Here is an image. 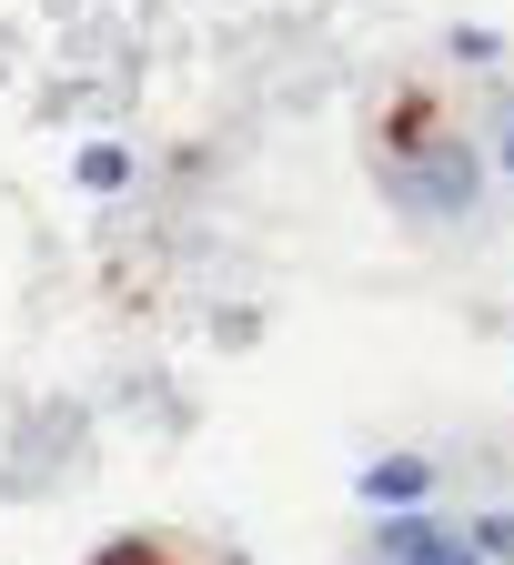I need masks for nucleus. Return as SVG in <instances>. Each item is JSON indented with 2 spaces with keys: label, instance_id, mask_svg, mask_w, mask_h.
Here are the masks:
<instances>
[{
  "label": "nucleus",
  "instance_id": "6",
  "mask_svg": "<svg viewBox=\"0 0 514 565\" xmlns=\"http://www.w3.org/2000/svg\"><path fill=\"white\" fill-rule=\"evenodd\" d=\"M101 565H172V555H162V545H141V535H131V545H111Z\"/></svg>",
  "mask_w": 514,
  "mask_h": 565
},
{
  "label": "nucleus",
  "instance_id": "3",
  "mask_svg": "<svg viewBox=\"0 0 514 565\" xmlns=\"http://www.w3.org/2000/svg\"><path fill=\"white\" fill-rule=\"evenodd\" d=\"M424 141H445V111H433V92H404V102H394V121H384V152H394V162H414Z\"/></svg>",
  "mask_w": 514,
  "mask_h": 565
},
{
  "label": "nucleus",
  "instance_id": "5",
  "mask_svg": "<svg viewBox=\"0 0 514 565\" xmlns=\"http://www.w3.org/2000/svg\"><path fill=\"white\" fill-rule=\"evenodd\" d=\"M131 182V152H121V141H92V152H82V192H121Z\"/></svg>",
  "mask_w": 514,
  "mask_h": 565
},
{
  "label": "nucleus",
  "instance_id": "4",
  "mask_svg": "<svg viewBox=\"0 0 514 565\" xmlns=\"http://www.w3.org/2000/svg\"><path fill=\"white\" fill-rule=\"evenodd\" d=\"M424 484H433L424 455H384L374 475H363V494H374V505H424Z\"/></svg>",
  "mask_w": 514,
  "mask_h": 565
},
{
  "label": "nucleus",
  "instance_id": "2",
  "mask_svg": "<svg viewBox=\"0 0 514 565\" xmlns=\"http://www.w3.org/2000/svg\"><path fill=\"white\" fill-rule=\"evenodd\" d=\"M384 555H394V565H474L433 515H394V525H384Z\"/></svg>",
  "mask_w": 514,
  "mask_h": 565
},
{
  "label": "nucleus",
  "instance_id": "8",
  "mask_svg": "<svg viewBox=\"0 0 514 565\" xmlns=\"http://www.w3.org/2000/svg\"><path fill=\"white\" fill-rule=\"evenodd\" d=\"M504 172H514V131H504Z\"/></svg>",
  "mask_w": 514,
  "mask_h": 565
},
{
  "label": "nucleus",
  "instance_id": "1",
  "mask_svg": "<svg viewBox=\"0 0 514 565\" xmlns=\"http://www.w3.org/2000/svg\"><path fill=\"white\" fill-rule=\"evenodd\" d=\"M394 182H404L424 212H464V202H474V152L445 131V141H424L414 162H394Z\"/></svg>",
  "mask_w": 514,
  "mask_h": 565
},
{
  "label": "nucleus",
  "instance_id": "7",
  "mask_svg": "<svg viewBox=\"0 0 514 565\" xmlns=\"http://www.w3.org/2000/svg\"><path fill=\"white\" fill-rule=\"evenodd\" d=\"M484 555H514V515H494V525H484Z\"/></svg>",
  "mask_w": 514,
  "mask_h": 565
}]
</instances>
